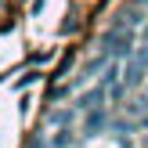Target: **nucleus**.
<instances>
[{
	"label": "nucleus",
	"instance_id": "obj_9",
	"mask_svg": "<svg viewBox=\"0 0 148 148\" xmlns=\"http://www.w3.org/2000/svg\"><path fill=\"white\" fill-rule=\"evenodd\" d=\"M145 148H148V141H145Z\"/></svg>",
	"mask_w": 148,
	"mask_h": 148
},
{
	"label": "nucleus",
	"instance_id": "obj_4",
	"mask_svg": "<svg viewBox=\"0 0 148 148\" xmlns=\"http://www.w3.org/2000/svg\"><path fill=\"white\" fill-rule=\"evenodd\" d=\"M119 76H123V72H119V65H105V76H101V79H105V87H112V83H119Z\"/></svg>",
	"mask_w": 148,
	"mask_h": 148
},
{
	"label": "nucleus",
	"instance_id": "obj_1",
	"mask_svg": "<svg viewBox=\"0 0 148 148\" xmlns=\"http://www.w3.org/2000/svg\"><path fill=\"white\" fill-rule=\"evenodd\" d=\"M101 47L108 58H134V33L130 29H108L101 36Z\"/></svg>",
	"mask_w": 148,
	"mask_h": 148
},
{
	"label": "nucleus",
	"instance_id": "obj_7",
	"mask_svg": "<svg viewBox=\"0 0 148 148\" xmlns=\"http://www.w3.org/2000/svg\"><path fill=\"white\" fill-rule=\"evenodd\" d=\"M36 79H40V72H36V69H29V72H25V76H22V79H18V87H29V83H36Z\"/></svg>",
	"mask_w": 148,
	"mask_h": 148
},
{
	"label": "nucleus",
	"instance_id": "obj_10",
	"mask_svg": "<svg viewBox=\"0 0 148 148\" xmlns=\"http://www.w3.org/2000/svg\"><path fill=\"white\" fill-rule=\"evenodd\" d=\"M145 83H148V79H145Z\"/></svg>",
	"mask_w": 148,
	"mask_h": 148
},
{
	"label": "nucleus",
	"instance_id": "obj_5",
	"mask_svg": "<svg viewBox=\"0 0 148 148\" xmlns=\"http://www.w3.org/2000/svg\"><path fill=\"white\" fill-rule=\"evenodd\" d=\"M101 123H105V112H90V119H87V134H94Z\"/></svg>",
	"mask_w": 148,
	"mask_h": 148
},
{
	"label": "nucleus",
	"instance_id": "obj_6",
	"mask_svg": "<svg viewBox=\"0 0 148 148\" xmlns=\"http://www.w3.org/2000/svg\"><path fill=\"white\" fill-rule=\"evenodd\" d=\"M69 119H72V112H69V108H65V112H54V116H51V123H58V127H65Z\"/></svg>",
	"mask_w": 148,
	"mask_h": 148
},
{
	"label": "nucleus",
	"instance_id": "obj_2",
	"mask_svg": "<svg viewBox=\"0 0 148 148\" xmlns=\"http://www.w3.org/2000/svg\"><path fill=\"white\" fill-rule=\"evenodd\" d=\"M101 101H105V87H94V90H87L83 98L76 101V108H79V112H94Z\"/></svg>",
	"mask_w": 148,
	"mask_h": 148
},
{
	"label": "nucleus",
	"instance_id": "obj_8",
	"mask_svg": "<svg viewBox=\"0 0 148 148\" xmlns=\"http://www.w3.org/2000/svg\"><path fill=\"white\" fill-rule=\"evenodd\" d=\"M145 40H148V29H145Z\"/></svg>",
	"mask_w": 148,
	"mask_h": 148
},
{
	"label": "nucleus",
	"instance_id": "obj_3",
	"mask_svg": "<svg viewBox=\"0 0 148 148\" xmlns=\"http://www.w3.org/2000/svg\"><path fill=\"white\" fill-rule=\"evenodd\" d=\"M141 76H148V69L137 62V58H130L127 69H123V83H127V87H137V83H141Z\"/></svg>",
	"mask_w": 148,
	"mask_h": 148
}]
</instances>
